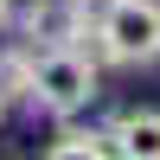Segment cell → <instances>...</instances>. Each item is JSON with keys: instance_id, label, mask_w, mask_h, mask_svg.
Returning <instances> with one entry per match:
<instances>
[{"instance_id": "cell-1", "label": "cell", "mask_w": 160, "mask_h": 160, "mask_svg": "<svg viewBox=\"0 0 160 160\" xmlns=\"http://www.w3.org/2000/svg\"><path fill=\"white\" fill-rule=\"evenodd\" d=\"M96 102V64L83 58L77 45H32V109L71 122L77 109Z\"/></svg>"}, {"instance_id": "cell-2", "label": "cell", "mask_w": 160, "mask_h": 160, "mask_svg": "<svg viewBox=\"0 0 160 160\" xmlns=\"http://www.w3.org/2000/svg\"><path fill=\"white\" fill-rule=\"evenodd\" d=\"M96 45L109 64H154L160 58V0H109L96 13Z\"/></svg>"}, {"instance_id": "cell-3", "label": "cell", "mask_w": 160, "mask_h": 160, "mask_svg": "<svg viewBox=\"0 0 160 160\" xmlns=\"http://www.w3.org/2000/svg\"><path fill=\"white\" fill-rule=\"evenodd\" d=\"M102 135L115 160H160V109H115Z\"/></svg>"}, {"instance_id": "cell-4", "label": "cell", "mask_w": 160, "mask_h": 160, "mask_svg": "<svg viewBox=\"0 0 160 160\" xmlns=\"http://www.w3.org/2000/svg\"><path fill=\"white\" fill-rule=\"evenodd\" d=\"M45 160H115V148H109V135H90V128H64V135L45 148Z\"/></svg>"}, {"instance_id": "cell-5", "label": "cell", "mask_w": 160, "mask_h": 160, "mask_svg": "<svg viewBox=\"0 0 160 160\" xmlns=\"http://www.w3.org/2000/svg\"><path fill=\"white\" fill-rule=\"evenodd\" d=\"M13 19H19V7H13V0H0V32H7Z\"/></svg>"}, {"instance_id": "cell-6", "label": "cell", "mask_w": 160, "mask_h": 160, "mask_svg": "<svg viewBox=\"0 0 160 160\" xmlns=\"http://www.w3.org/2000/svg\"><path fill=\"white\" fill-rule=\"evenodd\" d=\"M0 122H7V90H0Z\"/></svg>"}]
</instances>
